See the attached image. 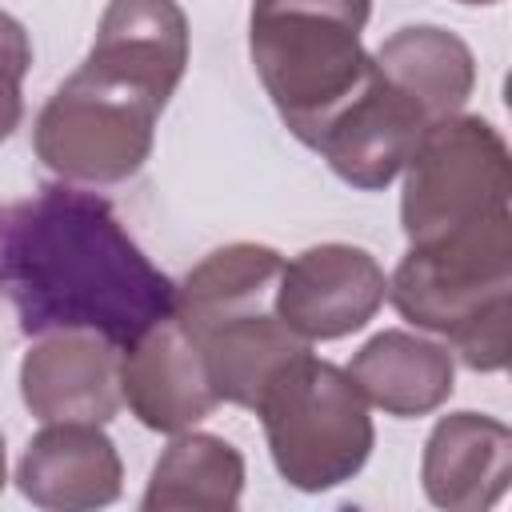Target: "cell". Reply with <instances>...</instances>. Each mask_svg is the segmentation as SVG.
<instances>
[{
  "label": "cell",
  "mask_w": 512,
  "mask_h": 512,
  "mask_svg": "<svg viewBox=\"0 0 512 512\" xmlns=\"http://www.w3.org/2000/svg\"><path fill=\"white\" fill-rule=\"evenodd\" d=\"M0 292L24 336L96 332L116 348L176 312V284L112 204L68 180L0 204Z\"/></svg>",
  "instance_id": "cell-1"
},
{
  "label": "cell",
  "mask_w": 512,
  "mask_h": 512,
  "mask_svg": "<svg viewBox=\"0 0 512 512\" xmlns=\"http://www.w3.org/2000/svg\"><path fill=\"white\" fill-rule=\"evenodd\" d=\"M388 300L408 324L444 336L472 372H500L512 348V216L408 244Z\"/></svg>",
  "instance_id": "cell-2"
},
{
  "label": "cell",
  "mask_w": 512,
  "mask_h": 512,
  "mask_svg": "<svg viewBox=\"0 0 512 512\" xmlns=\"http://www.w3.org/2000/svg\"><path fill=\"white\" fill-rule=\"evenodd\" d=\"M368 16L372 0H252V68L284 128L308 148L372 76L360 40Z\"/></svg>",
  "instance_id": "cell-3"
},
{
  "label": "cell",
  "mask_w": 512,
  "mask_h": 512,
  "mask_svg": "<svg viewBox=\"0 0 512 512\" xmlns=\"http://www.w3.org/2000/svg\"><path fill=\"white\" fill-rule=\"evenodd\" d=\"M284 484L324 492L352 480L372 456L376 428L368 400L344 368L312 352L292 356L252 404Z\"/></svg>",
  "instance_id": "cell-4"
},
{
  "label": "cell",
  "mask_w": 512,
  "mask_h": 512,
  "mask_svg": "<svg viewBox=\"0 0 512 512\" xmlns=\"http://www.w3.org/2000/svg\"><path fill=\"white\" fill-rule=\"evenodd\" d=\"M164 100L80 64L40 108L32 148L68 184H120L144 168Z\"/></svg>",
  "instance_id": "cell-5"
},
{
  "label": "cell",
  "mask_w": 512,
  "mask_h": 512,
  "mask_svg": "<svg viewBox=\"0 0 512 512\" xmlns=\"http://www.w3.org/2000/svg\"><path fill=\"white\" fill-rule=\"evenodd\" d=\"M512 160L504 136L484 116H444L424 128L400 192L408 244H428L472 224L512 216Z\"/></svg>",
  "instance_id": "cell-6"
},
{
  "label": "cell",
  "mask_w": 512,
  "mask_h": 512,
  "mask_svg": "<svg viewBox=\"0 0 512 512\" xmlns=\"http://www.w3.org/2000/svg\"><path fill=\"white\" fill-rule=\"evenodd\" d=\"M388 276L356 244H312L280 264L272 308L304 340H340L360 332L384 304Z\"/></svg>",
  "instance_id": "cell-7"
},
{
  "label": "cell",
  "mask_w": 512,
  "mask_h": 512,
  "mask_svg": "<svg viewBox=\"0 0 512 512\" xmlns=\"http://www.w3.org/2000/svg\"><path fill=\"white\" fill-rule=\"evenodd\" d=\"M424 128L428 120L380 76L372 60L368 84L328 120L312 148L344 184L360 192H380L404 172Z\"/></svg>",
  "instance_id": "cell-8"
},
{
  "label": "cell",
  "mask_w": 512,
  "mask_h": 512,
  "mask_svg": "<svg viewBox=\"0 0 512 512\" xmlns=\"http://www.w3.org/2000/svg\"><path fill=\"white\" fill-rule=\"evenodd\" d=\"M20 400L44 424H108L120 408V348L96 332L40 336L20 360Z\"/></svg>",
  "instance_id": "cell-9"
},
{
  "label": "cell",
  "mask_w": 512,
  "mask_h": 512,
  "mask_svg": "<svg viewBox=\"0 0 512 512\" xmlns=\"http://www.w3.org/2000/svg\"><path fill=\"white\" fill-rule=\"evenodd\" d=\"M120 400L144 428L168 436L188 432L220 404L200 348L176 316L152 324L120 348Z\"/></svg>",
  "instance_id": "cell-10"
},
{
  "label": "cell",
  "mask_w": 512,
  "mask_h": 512,
  "mask_svg": "<svg viewBox=\"0 0 512 512\" xmlns=\"http://www.w3.org/2000/svg\"><path fill=\"white\" fill-rule=\"evenodd\" d=\"M180 328L196 340L216 400H228L240 408H252L260 400L264 384L276 376L280 364L308 352V344L276 316L272 292L240 300L220 312L188 316L180 320Z\"/></svg>",
  "instance_id": "cell-11"
},
{
  "label": "cell",
  "mask_w": 512,
  "mask_h": 512,
  "mask_svg": "<svg viewBox=\"0 0 512 512\" xmlns=\"http://www.w3.org/2000/svg\"><path fill=\"white\" fill-rule=\"evenodd\" d=\"M16 488L36 508L88 512L120 496L124 464L116 444L100 432V424L56 420L28 440L16 464Z\"/></svg>",
  "instance_id": "cell-12"
},
{
  "label": "cell",
  "mask_w": 512,
  "mask_h": 512,
  "mask_svg": "<svg viewBox=\"0 0 512 512\" xmlns=\"http://www.w3.org/2000/svg\"><path fill=\"white\" fill-rule=\"evenodd\" d=\"M512 480V432L484 412H448L424 440L420 484L436 508L484 512Z\"/></svg>",
  "instance_id": "cell-13"
},
{
  "label": "cell",
  "mask_w": 512,
  "mask_h": 512,
  "mask_svg": "<svg viewBox=\"0 0 512 512\" xmlns=\"http://www.w3.org/2000/svg\"><path fill=\"white\" fill-rule=\"evenodd\" d=\"M84 64L168 104L188 68V16L176 0H108Z\"/></svg>",
  "instance_id": "cell-14"
},
{
  "label": "cell",
  "mask_w": 512,
  "mask_h": 512,
  "mask_svg": "<svg viewBox=\"0 0 512 512\" xmlns=\"http://www.w3.org/2000/svg\"><path fill=\"white\" fill-rule=\"evenodd\" d=\"M360 396L400 420L436 412L456 388V356L428 336L384 328L348 364Z\"/></svg>",
  "instance_id": "cell-15"
},
{
  "label": "cell",
  "mask_w": 512,
  "mask_h": 512,
  "mask_svg": "<svg viewBox=\"0 0 512 512\" xmlns=\"http://www.w3.org/2000/svg\"><path fill=\"white\" fill-rule=\"evenodd\" d=\"M380 76L428 120L456 116L476 88L472 48L440 24H404L372 52Z\"/></svg>",
  "instance_id": "cell-16"
},
{
  "label": "cell",
  "mask_w": 512,
  "mask_h": 512,
  "mask_svg": "<svg viewBox=\"0 0 512 512\" xmlns=\"http://www.w3.org/2000/svg\"><path fill=\"white\" fill-rule=\"evenodd\" d=\"M244 492V456L212 432H176L152 464L144 512H228Z\"/></svg>",
  "instance_id": "cell-17"
},
{
  "label": "cell",
  "mask_w": 512,
  "mask_h": 512,
  "mask_svg": "<svg viewBox=\"0 0 512 512\" xmlns=\"http://www.w3.org/2000/svg\"><path fill=\"white\" fill-rule=\"evenodd\" d=\"M280 264H284V256L268 244H252V240L224 244V248L208 252L184 276V284H176V312L172 316L188 320V316L232 308V304L252 300V296H268V292H276Z\"/></svg>",
  "instance_id": "cell-18"
},
{
  "label": "cell",
  "mask_w": 512,
  "mask_h": 512,
  "mask_svg": "<svg viewBox=\"0 0 512 512\" xmlns=\"http://www.w3.org/2000/svg\"><path fill=\"white\" fill-rule=\"evenodd\" d=\"M28 68H32L28 28L12 12H0V140H8L20 128Z\"/></svg>",
  "instance_id": "cell-19"
},
{
  "label": "cell",
  "mask_w": 512,
  "mask_h": 512,
  "mask_svg": "<svg viewBox=\"0 0 512 512\" xmlns=\"http://www.w3.org/2000/svg\"><path fill=\"white\" fill-rule=\"evenodd\" d=\"M4 480H8V456H4V432H0V492H4Z\"/></svg>",
  "instance_id": "cell-20"
},
{
  "label": "cell",
  "mask_w": 512,
  "mask_h": 512,
  "mask_svg": "<svg viewBox=\"0 0 512 512\" xmlns=\"http://www.w3.org/2000/svg\"><path fill=\"white\" fill-rule=\"evenodd\" d=\"M456 4H500V0H456Z\"/></svg>",
  "instance_id": "cell-21"
}]
</instances>
